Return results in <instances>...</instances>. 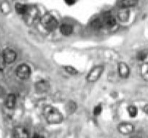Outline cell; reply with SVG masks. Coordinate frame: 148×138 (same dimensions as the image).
<instances>
[{"label":"cell","mask_w":148,"mask_h":138,"mask_svg":"<svg viewBox=\"0 0 148 138\" xmlns=\"http://www.w3.org/2000/svg\"><path fill=\"white\" fill-rule=\"evenodd\" d=\"M43 115L49 124H57L63 122L64 116L55 107L51 105H47L43 109Z\"/></svg>","instance_id":"obj_1"},{"label":"cell","mask_w":148,"mask_h":138,"mask_svg":"<svg viewBox=\"0 0 148 138\" xmlns=\"http://www.w3.org/2000/svg\"><path fill=\"white\" fill-rule=\"evenodd\" d=\"M40 23L47 31H53L58 26L57 19L51 14H45L43 15L40 20Z\"/></svg>","instance_id":"obj_2"},{"label":"cell","mask_w":148,"mask_h":138,"mask_svg":"<svg viewBox=\"0 0 148 138\" xmlns=\"http://www.w3.org/2000/svg\"><path fill=\"white\" fill-rule=\"evenodd\" d=\"M103 71H104V67L101 66V65H98V66L94 67V68H92L88 74L87 80L90 82H96L101 76Z\"/></svg>","instance_id":"obj_3"},{"label":"cell","mask_w":148,"mask_h":138,"mask_svg":"<svg viewBox=\"0 0 148 138\" xmlns=\"http://www.w3.org/2000/svg\"><path fill=\"white\" fill-rule=\"evenodd\" d=\"M16 75L21 79H29L31 75V68L26 64L18 65L16 69Z\"/></svg>","instance_id":"obj_4"},{"label":"cell","mask_w":148,"mask_h":138,"mask_svg":"<svg viewBox=\"0 0 148 138\" xmlns=\"http://www.w3.org/2000/svg\"><path fill=\"white\" fill-rule=\"evenodd\" d=\"M2 55H3L4 59H5L7 64L12 63L17 58L16 52L10 48L5 49L3 52H2Z\"/></svg>","instance_id":"obj_5"},{"label":"cell","mask_w":148,"mask_h":138,"mask_svg":"<svg viewBox=\"0 0 148 138\" xmlns=\"http://www.w3.org/2000/svg\"><path fill=\"white\" fill-rule=\"evenodd\" d=\"M50 89V84L45 79L38 81L35 84V90L37 93L42 94V93L47 92Z\"/></svg>","instance_id":"obj_6"},{"label":"cell","mask_w":148,"mask_h":138,"mask_svg":"<svg viewBox=\"0 0 148 138\" xmlns=\"http://www.w3.org/2000/svg\"><path fill=\"white\" fill-rule=\"evenodd\" d=\"M118 131L123 135H129L134 131V126L128 122H123L118 125Z\"/></svg>","instance_id":"obj_7"},{"label":"cell","mask_w":148,"mask_h":138,"mask_svg":"<svg viewBox=\"0 0 148 138\" xmlns=\"http://www.w3.org/2000/svg\"><path fill=\"white\" fill-rule=\"evenodd\" d=\"M12 134L14 138H29V132L23 126H18L14 128Z\"/></svg>","instance_id":"obj_8"},{"label":"cell","mask_w":148,"mask_h":138,"mask_svg":"<svg viewBox=\"0 0 148 138\" xmlns=\"http://www.w3.org/2000/svg\"><path fill=\"white\" fill-rule=\"evenodd\" d=\"M118 71L120 76L123 79H126L130 74V68L126 63L121 62L118 65Z\"/></svg>","instance_id":"obj_9"},{"label":"cell","mask_w":148,"mask_h":138,"mask_svg":"<svg viewBox=\"0 0 148 138\" xmlns=\"http://www.w3.org/2000/svg\"><path fill=\"white\" fill-rule=\"evenodd\" d=\"M37 15H38V11L35 7H29L27 12L23 16L25 17L26 23L29 24L30 23H32L36 20Z\"/></svg>","instance_id":"obj_10"},{"label":"cell","mask_w":148,"mask_h":138,"mask_svg":"<svg viewBox=\"0 0 148 138\" xmlns=\"http://www.w3.org/2000/svg\"><path fill=\"white\" fill-rule=\"evenodd\" d=\"M102 22L104 26L107 28H112L116 25V19L112 15H110V14L106 15L103 18Z\"/></svg>","instance_id":"obj_11"},{"label":"cell","mask_w":148,"mask_h":138,"mask_svg":"<svg viewBox=\"0 0 148 138\" xmlns=\"http://www.w3.org/2000/svg\"><path fill=\"white\" fill-rule=\"evenodd\" d=\"M5 106L9 109H12L16 104V96L14 94H9L5 98Z\"/></svg>","instance_id":"obj_12"},{"label":"cell","mask_w":148,"mask_h":138,"mask_svg":"<svg viewBox=\"0 0 148 138\" xmlns=\"http://www.w3.org/2000/svg\"><path fill=\"white\" fill-rule=\"evenodd\" d=\"M130 16V11L127 8H121L118 12V19L121 22L128 21Z\"/></svg>","instance_id":"obj_13"},{"label":"cell","mask_w":148,"mask_h":138,"mask_svg":"<svg viewBox=\"0 0 148 138\" xmlns=\"http://www.w3.org/2000/svg\"><path fill=\"white\" fill-rule=\"evenodd\" d=\"M118 5L121 8H127L133 7L138 3V1L136 0H121L118 1Z\"/></svg>","instance_id":"obj_14"},{"label":"cell","mask_w":148,"mask_h":138,"mask_svg":"<svg viewBox=\"0 0 148 138\" xmlns=\"http://www.w3.org/2000/svg\"><path fill=\"white\" fill-rule=\"evenodd\" d=\"M60 31L64 36H69L73 31V28L69 24H63L60 27Z\"/></svg>","instance_id":"obj_15"},{"label":"cell","mask_w":148,"mask_h":138,"mask_svg":"<svg viewBox=\"0 0 148 138\" xmlns=\"http://www.w3.org/2000/svg\"><path fill=\"white\" fill-rule=\"evenodd\" d=\"M15 11L17 12L18 14L22 15H25L29 10V7L26 5H23L21 3H17L15 6Z\"/></svg>","instance_id":"obj_16"},{"label":"cell","mask_w":148,"mask_h":138,"mask_svg":"<svg viewBox=\"0 0 148 138\" xmlns=\"http://www.w3.org/2000/svg\"><path fill=\"white\" fill-rule=\"evenodd\" d=\"M66 111L69 114H72L76 111L77 109V105L76 103L73 101H70L66 105Z\"/></svg>","instance_id":"obj_17"},{"label":"cell","mask_w":148,"mask_h":138,"mask_svg":"<svg viewBox=\"0 0 148 138\" xmlns=\"http://www.w3.org/2000/svg\"><path fill=\"white\" fill-rule=\"evenodd\" d=\"M141 75L144 80L148 82V63H144L141 67Z\"/></svg>","instance_id":"obj_18"},{"label":"cell","mask_w":148,"mask_h":138,"mask_svg":"<svg viewBox=\"0 0 148 138\" xmlns=\"http://www.w3.org/2000/svg\"><path fill=\"white\" fill-rule=\"evenodd\" d=\"M104 26L103 25L102 20H100V19H95L93 21L91 22V27L93 29H96V30H99L101 28Z\"/></svg>","instance_id":"obj_19"},{"label":"cell","mask_w":148,"mask_h":138,"mask_svg":"<svg viewBox=\"0 0 148 138\" xmlns=\"http://www.w3.org/2000/svg\"><path fill=\"white\" fill-rule=\"evenodd\" d=\"M147 51H146V50H141V51H139V52H138L137 55H136V58H137V60H139V61H145V59H146L147 58Z\"/></svg>","instance_id":"obj_20"},{"label":"cell","mask_w":148,"mask_h":138,"mask_svg":"<svg viewBox=\"0 0 148 138\" xmlns=\"http://www.w3.org/2000/svg\"><path fill=\"white\" fill-rule=\"evenodd\" d=\"M128 113L130 116L132 118L136 117L137 115V108L134 105H130L128 108Z\"/></svg>","instance_id":"obj_21"},{"label":"cell","mask_w":148,"mask_h":138,"mask_svg":"<svg viewBox=\"0 0 148 138\" xmlns=\"http://www.w3.org/2000/svg\"><path fill=\"white\" fill-rule=\"evenodd\" d=\"M64 68H65L66 71L72 75H75L77 73V71L75 68H73V67L72 66H66Z\"/></svg>","instance_id":"obj_22"},{"label":"cell","mask_w":148,"mask_h":138,"mask_svg":"<svg viewBox=\"0 0 148 138\" xmlns=\"http://www.w3.org/2000/svg\"><path fill=\"white\" fill-rule=\"evenodd\" d=\"M7 63L5 62V59H4L3 55H0V71H3L5 68V66H6Z\"/></svg>","instance_id":"obj_23"},{"label":"cell","mask_w":148,"mask_h":138,"mask_svg":"<svg viewBox=\"0 0 148 138\" xmlns=\"http://www.w3.org/2000/svg\"><path fill=\"white\" fill-rule=\"evenodd\" d=\"M102 111V108H101V105H98L97 106H96L93 109V114L95 116H98L101 113Z\"/></svg>","instance_id":"obj_24"},{"label":"cell","mask_w":148,"mask_h":138,"mask_svg":"<svg viewBox=\"0 0 148 138\" xmlns=\"http://www.w3.org/2000/svg\"><path fill=\"white\" fill-rule=\"evenodd\" d=\"M5 90H4L3 87H2L1 86H0V97H3V96L5 95Z\"/></svg>","instance_id":"obj_25"},{"label":"cell","mask_w":148,"mask_h":138,"mask_svg":"<svg viewBox=\"0 0 148 138\" xmlns=\"http://www.w3.org/2000/svg\"><path fill=\"white\" fill-rule=\"evenodd\" d=\"M65 2L67 4V5H72L75 3V1H73V0H67V1H65Z\"/></svg>","instance_id":"obj_26"},{"label":"cell","mask_w":148,"mask_h":138,"mask_svg":"<svg viewBox=\"0 0 148 138\" xmlns=\"http://www.w3.org/2000/svg\"><path fill=\"white\" fill-rule=\"evenodd\" d=\"M32 138H45L42 135H40V134H34V136L32 137Z\"/></svg>","instance_id":"obj_27"},{"label":"cell","mask_w":148,"mask_h":138,"mask_svg":"<svg viewBox=\"0 0 148 138\" xmlns=\"http://www.w3.org/2000/svg\"><path fill=\"white\" fill-rule=\"evenodd\" d=\"M143 110H144V111L146 113V114H148V105H145V106L143 108Z\"/></svg>","instance_id":"obj_28"}]
</instances>
